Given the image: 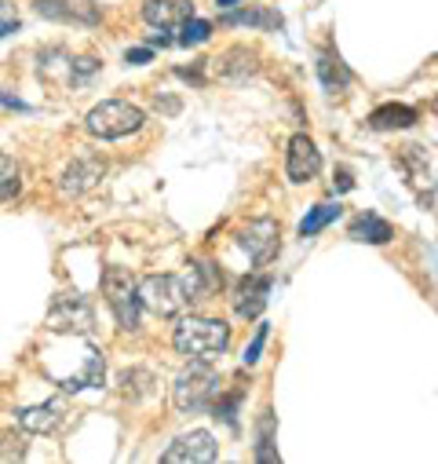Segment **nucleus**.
<instances>
[{
	"label": "nucleus",
	"instance_id": "nucleus-17",
	"mask_svg": "<svg viewBox=\"0 0 438 464\" xmlns=\"http://www.w3.org/2000/svg\"><path fill=\"white\" fill-rule=\"evenodd\" d=\"M183 282H186V296H190V304H194V300H208V296L219 289V275L212 271V264H194L190 275H186Z\"/></svg>",
	"mask_w": 438,
	"mask_h": 464
},
{
	"label": "nucleus",
	"instance_id": "nucleus-21",
	"mask_svg": "<svg viewBox=\"0 0 438 464\" xmlns=\"http://www.w3.org/2000/svg\"><path fill=\"white\" fill-rule=\"evenodd\" d=\"M224 23L227 26H281V15H274V12H231Z\"/></svg>",
	"mask_w": 438,
	"mask_h": 464
},
{
	"label": "nucleus",
	"instance_id": "nucleus-23",
	"mask_svg": "<svg viewBox=\"0 0 438 464\" xmlns=\"http://www.w3.org/2000/svg\"><path fill=\"white\" fill-rule=\"evenodd\" d=\"M33 5H37V12L48 15V19H70V15H73V8H66L70 0H33Z\"/></svg>",
	"mask_w": 438,
	"mask_h": 464
},
{
	"label": "nucleus",
	"instance_id": "nucleus-8",
	"mask_svg": "<svg viewBox=\"0 0 438 464\" xmlns=\"http://www.w3.org/2000/svg\"><path fill=\"white\" fill-rule=\"evenodd\" d=\"M242 249L252 256V264H271L278 253V223L274 219H252L238 235Z\"/></svg>",
	"mask_w": 438,
	"mask_h": 464
},
{
	"label": "nucleus",
	"instance_id": "nucleus-22",
	"mask_svg": "<svg viewBox=\"0 0 438 464\" xmlns=\"http://www.w3.org/2000/svg\"><path fill=\"white\" fill-rule=\"evenodd\" d=\"M208 34H212V23H205V19H190V23H183L179 26V44H205L208 41Z\"/></svg>",
	"mask_w": 438,
	"mask_h": 464
},
{
	"label": "nucleus",
	"instance_id": "nucleus-2",
	"mask_svg": "<svg viewBox=\"0 0 438 464\" xmlns=\"http://www.w3.org/2000/svg\"><path fill=\"white\" fill-rule=\"evenodd\" d=\"M147 121V113L125 99H106L99 102L88 118H84V129L95 136V140H125L132 132H139Z\"/></svg>",
	"mask_w": 438,
	"mask_h": 464
},
{
	"label": "nucleus",
	"instance_id": "nucleus-11",
	"mask_svg": "<svg viewBox=\"0 0 438 464\" xmlns=\"http://www.w3.org/2000/svg\"><path fill=\"white\" fill-rule=\"evenodd\" d=\"M48 325L52 329H77V333H88L91 329V307L81 300V296H62V300H55V307H52V314H48Z\"/></svg>",
	"mask_w": 438,
	"mask_h": 464
},
{
	"label": "nucleus",
	"instance_id": "nucleus-24",
	"mask_svg": "<svg viewBox=\"0 0 438 464\" xmlns=\"http://www.w3.org/2000/svg\"><path fill=\"white\" fill-rule=\"evenodd\" d=\"M263 343H267V325H260V329H256V336H252V343L245 347V355H242V359H245V366H256V362H260Z\"/></svg>",
	"mask_w": 438,
	"mask_h": 464
},
{
	"label": "nucleus",
	"instance_id": "nucleus-1",
	"mask_svg": "<svg viewBox=\"0 0 438 464\" xmlns=\"http://www.w3.org/2000/svg\"><path fill=\"white\" fill-rule=\"evenodd\" d=\"M176 352L186 355L190 362H212L215 355H224L227 352V343H231V329L227 322H219V318H183L176 325Z\"/></svg>",
	"mask_w": 438,
	"mask_h": 464
},
{
	"label": "nucleus",
	"instance_id": "nucleus-27",
	"mask_svg": "<svg viewBox=\"0 0 438 464\" xmlns=\"http://www.w3.org/2000/svg\"><path fill=\"white\" fill-rule=\"evenodd\" d=\"M215 5H219V8H238L242 0H215Z\"/></svg>",
	"mask_w": 438,
	"mask_h": 464
},
{
	"label": "nucleus",
	"instance_id": "nucleus-5",
	"mask_svg": "<svg viewBox=\"0 0 438 464\" xmlns=\"http://www.w3.org/2000/svg\"><path fill=\"white\" fill-rule=\"evenodd\" d=\"M139 304L157 318H176L190 304L186 282L176 275H150L139 282Z\"/></svg>",
	"mask_w": 438,
	"mask_h": 464
},
{
	"label": "nucleus",
	"instance_id": "nucleus-20",
	"mask_svg": "<svg viewBox=\"0 0 438 464\" xmlns=\"http://www.w3.org/2000/svg\"><path fill=\"white\" fill-rule=\"evenodd\" d=\"M337 216H340V205H318V208H310V212H307V219L300 223V235H303V238H314L318 230H321V227H328Z\"/></svg>",
	"mask_w": 438,
	"mask_h": 464
},
{
	"label": "nucleus",
	"instance_id": "nucleus-13",
	"mask_svg": "<svg viewBox=\"0 0 438 464\" xmlns=\"http://www.w3.org/2000/svg\"><path fill=\"white\" fill-rule=\"evenodd\" d=\"M62 420H66V402H62V399H52V402H44V406H30V410L19 413V424H23L26 431H33V435H48V431H55Z\"/></svg>",
	"mask_w": 438,
	"mask_h": 464
},
{
	"label": "nucleus",
	"instance_id": "nucleus-14",
	"mask_svg": "<svg viewBox=\"0 0 438 464\" xmlns=\"http://www.w3.org/2000/svg\"><path fill=\"white\" fill-rule=\"evenodd\" d=\"M215 70H219V77H227V81H242V77L256 73V52L231 48V52H224V55L215 59Z\"/></svg>",
	"mask_w": 438,
	"mask_h": 464
},
{
	"label": "nucleus",
	"instance_id": "nucleus-19",
	"mask_svg": "<svg viewBox=\"0 0 438 464\" xmlns=\"http://www.w3.org/2000/svg\"><path fill=\"white\" fill-rule=\"evenodd\" d=\"M318 77H321V84H325L328 92H340V88L351 81V73L344 70V63L333 59V55H318Z\"/></svg>",
	"mask_w": 438,
	"mask_h": 464
},
{
	"label": "nucleus",
	"instance_id": "nucleus-18",
	"mask_svg": "<svg viewBox=\"0 0 438 464\" xmlns=\"http://www.w3.org/2000/svg\"><path fill=\"white\" fill-rule=\"evenodd\" d=\"M23 190V165L12 154H0V201H12Z\"/></svg>",
	"mask_w": 438,
	"mask_h": 464
},
{
	"label": "nucleus",
	"instance_id": "nucleus-6",
	"mask_svg": "<svg viewBox=\"0 0 438 464\" xmlns=\"http://www.w3.org/2000/svg\"><path fill=\"white\" fill-rule=\"evenodd\" d=\"M215 453H219V446L208 431H190V435H179L161 453V460L165 464H208V460H215Z\"/></svg>",
	"mask_w": 438,
	"mask_h": 464
},
{
	"label": "nucleus",
	"instance_id": "nucleus-25",
	"mask_svg": "<svg viewBox=\"0 0 438 464\" xmlns=\"http://www.w3.org/2000/svg\"><path fill=\"white\" fill-rule=\"evenodd\" d=\"M19 30V19L8 12V8H0V37H5V34H15Z\"/></svg>",
	"mask_w": 438,
	"mask_h": 464
},
{
	"label": "nucleus",
	"instance_id": "nucleus-10",
	"mask_svg": "<svg viewBox=\"0 0 438 464\" xmlns=\"http://www.w3.org/2000/svg\"><path fill=\"white\" fill-rule=\"evenodd\" d=\"M143 19L154 30H179L183 23L194 19V5H190V0H147Z\"/></svg>",
	"mask_w": 438,
	"mask_h": 464
},
{
	"label": "nucleus",
	"instance_id": "nucleus-26",
	"mask_svg": "<svg viewBox=\"0 0 438 464\" xmlns=\"http://www.w3.org/2000/svg\"><path fill=\"white\" fill-rule=\"evenodd\" d=\"M125 59H129V63H147V59H150V48H136V52H129Z\"/></svg>",
	"mask_w": 438,
	"mask_h": 464
},
{
	"label": "nucleus",
	"instance_id": "nucleus-7",
	"mask_svg": "<svg viewBox=\"0 0 438 464\" xmlns=\"http://www.w3.org/2000/svg\"><path fill=\"white\" fill-rule=\"evenodd\" d=\"M285 172H289V179L292 183H307V179H314L318 172H321V150L314 147V140L310 136H292L289 140V154H285Z\"/></svg>",
	"mask_w": 438,
	"mask_h": 464
},
{
	"label": "nucleus",
	"instance_id": "nucleus-12",
	"mask_svg": "<svg viewBox=\"0 0 438 464\" xmlns=\"http://www.w3.org/2000/svg\"><path fill=\"white\" fill-rule=\"evenodd\" d=\"M102 172H106V165H102L99 158H88V161H73V165L66 169V176H62L59 190H62L66 198H77V194L91 190V187L102 179Z\"/></svg>",
	"mask_w": 438,
	"mask_h": 464
},
{
	"label": "nucleus",
	"instance_id": "nucleus-3",
	"mask_svg": "<svg viewBox=\"0 0 438 464\" xmlns=\"http://www.w3.org/2000/svg\"><path fill=\"white\" fill-rule=\"evenodd\" d=\"M215 388H219L215 370L208 362H190V370H183L172 384V402L179 413H201L212 406Z\"/></svg>",
	"mask_w": 438,
	"mask_h": 464
},
{
	"label": "nucleus",
	"instance_id": "nucleus-4",
	"mask_svg": "<svg viewBox=\"0 0 438 464\" xmlns=\"http://www.w3.org/2000/svg\"><path fill=\"white\" fill-rule=\"evenodd\" d=\"M102 293H106V304L114 307L121 329L136 333V329H139V307H143V304H139V282H136L125 267H110V271L102 275Z\"/></svg>",
	"mask_w": 438,
	"mask_h": 464
},
{
	"label": "nucleus",
	"instance_id": "nucleus-9",
	"mask_svg": "<svg viewBox=\"0 0 438 464\" xmlns=\"http://www.w3.org/2000/svg\"><path fill=\"white\" fill-rule=\"evenodd\" d=\"M271 296V278L267 275H245L234 289V311L242 318H260Z\"/></svg>",
	"mask_w": 438,
	"mask_h": 464
},
{
	"label": "nucleus",
	"instance_id": "nucleus-16",
	"mask_svg": "<svg viewBox=\"0 0 438 464\" xmlns=\"http://www.w3.org/2000/svg\"><path fill=\"white\" fill-rule=\"evenodd\" d=\"M351 238L369 242V246H387V242H391V223H387V219H380V216H373V212H366V216H358V219H355Z\"/></svg>",
	"mask_w": 438,
	"mask_h": 464
},
{
	"label": "nucleus",
	"instance_id": "nucleus-15",
	"mask_svg": "<svg viewBox=\"0 0 438 464\" xmlns=\"http://www.w3.org/2000/svg\"><path fill=\"white\" fill-rule=\"evenodd\" d=\"M416 121V110L413 106H402V102H387L380 110H373L369 125L380 129V132H391V129H409Z\"/></svg>",
	"mask_w": 438,
	"mask_h": 464
}]
</instances>
